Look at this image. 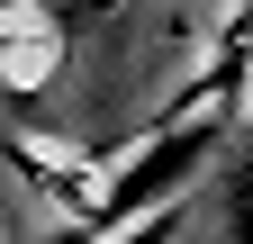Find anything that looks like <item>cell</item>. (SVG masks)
<instances>
[{
	"instance_id": "cell-1",
	"label": "cell",
	"mask_w": 253,
	"mask_h": 244,
	"mask_svg": "<svg viewBox=\"0 0 253 244\" xmlns=\"http://www.w3.org/2000/svg\"><path fill=\"white\" fill-rule=\"evenodd\" d=\"M199 244H253V127H235L226 163H217V181L199 190Z\"/></svg>"
}]
</instances>
